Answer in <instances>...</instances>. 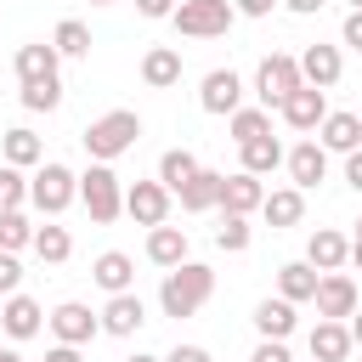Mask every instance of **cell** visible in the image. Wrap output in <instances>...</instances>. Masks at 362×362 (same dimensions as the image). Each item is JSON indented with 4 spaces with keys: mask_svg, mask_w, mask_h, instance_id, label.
Masks as SVG:
<instances>
[{
    "mask_svg": "<svg viewBox=\"0 0 362 362\" xmlns=\"http://www.w3.org/2000/svg\"><path fill=\"white\" fill-rule=\"evenodd\" d=\"M209 294H215V272H209L204 260H181V266H170L164 283H158V311L181 322V317H198V311L209 305Z\"/></svg>",
    "mask_w": 362,
    "mask_h": 362,
    "instance_id": "cell-1",
    "label": "cell"
},
{
    "mask_svg": "<svg viewBox=\"0 0 362 362\" xmlns=\"http://www.w3.org/2000/svg\"><path fill=\"white\" fill-rule=\"evenodd\" d=\"M136 136H141V113H130V107H113V113L90 119L79 141H85L90 164H113V158H124V153L136 147Z\"/></svg>",
    "mask_w": 362,
    "mask_h": 362,
    "instance_id": "cell-2",
    "label": "cell"
},
{
    "mask_svg": "<svg viewBox=\"0 0 362 362\" xmlns=\"http://www.w3.org/2000/svg\"><path fill=\"white\" fill-rule=\"evenodd\" d=\"M170 23H175V34H187V40H221V34L238 23V11H232V0H181V6L170 11Z\"/></svg>",
    "mask_w": 362,
    "mask_h": 362,
    "instance_id": "cell-3",
    "label": "cell"
},
{
    "mask_svg": "<svg viewBox=\"0 0 362 362\" xmlns=\"http://www.w3.org/2000/svg\"><path fill=\"white\" fill-rule=\"evenodd\" d=\"M74 198H79V175H74L68 164L45 158V164L34 170V181H28V204H34L40 215H62Z\"/></svg>",
    "mask_w": 362,
    "mask_h": 362,
    "instance_id": "cell-4",
    "label": "cell"
},
{
    "mask_svg": "<svg viewBox=\"0 0 362 362\" xmlns=\"http://www.w3.org/2000/svg\"><path fill=\"white\" fill-rule=\"evenodd\" d=\"M79 204L90 209V221H96V226H107V221H119V215H124V187H119L113 164H90V170L79 175Z\"/></svg>",
    "mask_w": 362,
    "mask_h": 362,
    "instance_id": "cell-5",
    "label": "cell"
},
{
    "mask_svg": "<svg viewBox=\"0 0 362 362\" xmlns=\"http://www.w3.org/2000/svg\"><path fill=\"white\" fill-rule=\"evenodd\" d=\"M305 79H300V62L288 57V51H272V57H260V68H255V96H260V107L272 113L283 96H294Z\"/></svg>",
    "mask_w": 362,
    "mask_h": 362,
    "instance_id": "cell-6",
    "label": "cell"
},
{
    "mask_svg": "<svg viewBox=\"0 0 362 362\" xmlns=\"http://www.w3.org/2000/svg\"><path fill=\"white\" fill-rule=\"evenodd\" d=\"M311 300H317V322H345V317L362 305V294H356V283H351L345 272H322Z\"/></svg>",
    "mask_w": 362,
    "mask_h": 362,
    "instance_id": "cell-7",
    "label": "cell"
},
{
    "mask_svg": "<svg viewBox=\"0 0 362 362\" xmlns=\"http://www.w3.org/2000/svg\"><path fill=\"white\" fill-rule=\"evenodd\" d=\"M45 322H51L57 345H90V339L102 334V317H96V311L85 305V300H62V305H57V311H51Z\"/></svg>",
    "mask_w": 362,
    "mask_h": 362,
    "instance_id": "cell-8",
    "label": "cell"
},
{
    "mask_svg": "<svg viewBox=\"0 0 362 362\" xmlns=\"http://www.w3.org/2000/svg\"><path fill=\"white\" fill-rule=\"evenodd\" d=\"M198 107L215 113V119H232V113L243 107V79H238L232 68H209L204 85H198Z\"/></svg>",
    "mask_w": 362,
    "mask_h": 362,
    "instance_id": "cell-9",
    "label": "cell"
},
{
    "mask_svg": "<svg viewBox=\"0 0 362 362\" xmlns=\"http://www.w3.org/2000/svg\"><path fill=\"white\" fill-rule=\"evenodd\" d=\"M294 62H300V79H305L311 90H334V85H339V74H345L339 45H322V40H317V45H305Z\"/></svg>",
    "mask_w": 362,
    "mask_h": 362,
    "instance_id": "cell-10",
    "label": "cell"
},
{
    "mask_svg": "<svg viewBox=\"0 0 362 362\" xmlns=\"http://www.w3.org/2000/svg\"><path fill=\"white\" fill-rule=\"evenodd\" d=\"M124 215L153 232V226L170 221V192H164L158 181H136V187H124Z\"/></svg>",
    "mask_w": 362,
    "mask_h": 362,
    "instance_id": "cell-11",
    "label": "cell"
},
{
    "mask_svg": "<svg viewBox=\"0 0 362 362\" xmlns=\"http://www.w3.org/2000/svg\"><path fill=\"white\" fill-rule=\"evenodd\" d=\"M277 113H283V124H288V130H317V124L328 119V90L300 85L294 96H283V102H277Z\"/></svg>",
    "mask_w": 362,
    "mask_h": 362,
    "instance_id": "cell-12",
    "label": "cell"
},
{
    "mask_svg": "<svg viewBox=\"0 0 362 362\" xmlns=\"http://www.w3.org/2000/svg\"><path fill=\"white\" fill-rule=\"evenodd\" d=\"M283 170H288V181H294L300 192H311L317 181H328V153H322L317 136H311V141H300V147L283 153Z\"/></svg>",
    "mask_w": 362,
    "mask_h": 362,
    "instance_id": "cell-13",
    "label": "cell"
},
{
    "mask_svg": "<svg viewBox=\"0 0 362 362\" xmlns=\"http://www.w3.org/2000/svg\"><path fill=\"white\" fill-rule=\"evenodd\" d=\"M351 260V238L345 232H334V226H317L311 238H305V266L322 277V272H339Z\"/></svg>",
    "mask_w": 362,
    "mask_h": 362,
    "instance_id": "cell-14",
    "label": "cell"
},
{
    "mask_svg": "<svg viewBox=\"0 0 362 362\" xmlns=\"http://www.w3.org/2000/svg\"><path fill=\"white\" fill-rule=\"evenodd\" d=\"M96 317H102V334H113V339H130V334L147 322V305H141V294L130 288V294H107V305H102Z\"/></svg>",
    "mask_w": 362,
    "mask_h": 362,
    "instance_id": "cell-15",
    "label": "cell"
},
{
    "mask_svg": "<svg viewBox=\"0 0 362 362\" xmlns=\"http://www.w3.org/2000/svg\"><path fill=\"white\" fill-rule=\"evenodd\" d=\"M260 198H266L260 175H243V170L221 175V215H255V209H260Z\"/></svg>",
    "mask_w": 362,
    "mask_h": 362,
    "instance_id": "cell-16",
    "label": "cell"
},
{
    "mask_svg": "<svg viewBox=\"0 0 362 362\" xmlns=\"http://www.w3.org/2000/svg\"><path fill=\"white\" fill-rule=\"evenodd\" d=\"M317 147L322 153H356L362 147V113H328L317 124Z\"/></svg>",
    "mask_w": 362,
    "mask_h": 362,
    "instance_id": "cell-17",
    "label": "cell"
},
{
    "mask_svg": "<svg viewBox=\"0 0 362 362\" xmlns=\"http://www.w3.org/2000/svg\"><path fill=\"white\" fill-rule=\"evenodd\" d=\"M90 277H96V288H107V294H130V288H136V260H130L124 249H107V255L90 260Z\"/></svg>",
    "mask_w": 362,
    "mask_h": 362,
    "instance_id": "cell-18",
    "label": "cell"
},
{
    "mask_svg": "<svg viewBox=\"0 0 362 362\" xmlns=\"http://www.w3.org/2000/svg\"><path fill=\"white\" fill-rule=\"evenodd\" d=\"M0 328H6L11 339H34V334L45 328L40 300H28V294H6V305H0Z\"/></svg>",
    "mask_w": 362,
    "mask_h": 362,
    "instance_id": "cell-19",
    "label": "cell"
},
{
    "mask_svg": "<svg viewBox=\"0 0 362 362\" xmlns=\"http://www.w3.org/2000/svg\"><path fill=\"white\" fill-rule=\"evenodd\" d=\"M57 45L51 40H34V45H17V85H40V79H57Z\"/></svg>",
    "mask_w": 362,
    "mask_h": 362,
    "instance_id": "cell-20",
    "label": "cell"
},
{
    "mask_svg": "<svg viewBox=\"0 0 362 362\" xmlns=\"http://www.w3.org/2000/svg\"><path fill=\"white\" fill-rule=\"evenodd\" d=\"M141 85H147V90L181 85V51H175V45H153V51L141 57Z\"/></svg>",
    "mask_w": 362,
    "mask_h": 362,
    "instance_id": "cell-21",
    "label": "cell"
},
{
    "mask_svg": "<svg viewBox=\"0 0 362 362\" xmlns=\"http://www.w3.org/2000/svg\"><path fill=\"white\" fill-rule=\"evenodd\" d=\"M260 215H266V226H300L305 221V192L300 187H277V192H266L260 198Z\"/></svg>",
    "mask_w": 362,
    "mask_h": 362,
    "instance_id": "cell-22",
    "label": "cell"
},
{
    "mask_svg": "<svg viewBox=\"0 0 362 362\" xmlns=\"http://www.w3.org/2000/svg\"><path fill=\"white\" fill-rule=\"evenodd\" d=\"M40 158H45V147H40V136H34L28 124H17V130L0 136V164H11V170H34Z\"/></svg>",
    "mask_w": 362,
    "mask_h": 362,
    "instance_id": "cell-23",
    "label": "cell"
},
{
    "mask_svg": "<svg viewBox=\"0 0 362 362\" xmlns=\"http://www.w3.org/2000/svg\"><path fill=\"white\" fill-rule=\"evenodd\" d=\"M305 345H311V362H345V356L356 351V345H351V328H345V322H317Z\"/></svg>",
    "mask_w": 362,
    "mask_h": 362,
    "instance_id": "cell-24",
    "label": "cell"
},
{
    "mask_svg": "<svg viewBox=\"0 0 362 362\" xmlns=\"http://www.w3.org/2000/svg\"><path fill=\"white\" fill-rule=\"evenodd\" d=\"M175 198H181V209H187V215L221 209V170H198V175H192V181L175 192Z\"/></svg>",
    "mask_w": 362,
    "mask_h": 362,
    "instance_id": "cell-25",
    "label": "cell"
},
{
    "mask_svg": "<svg viewBox=\"0 0 362 362\" xmlns=\"http://www.w3.org/2000/svg\"><path fill=\"white\" fill-rule=\"evenodd\" d=\"M147 260L164 266V272L181 266V260H187V232H181V226H153V232H147Z\"/></svg>",
    "mask_w": 362,
    "mask_h": 362,
    "instance_id": "cell-26",
    "label": "cell"
},
{
    "mask_svg": "<svg viewBox=\"0 0 362 362\" xmlns=\"http://www.w3.org/2000/svg\"><path fill=\"white\" fill-rule=\"evenodd\" d=\"M198 170H204V164H198V158H192L187 147H170V153L158 158V187H164V192L175 198V192H181V187H187V181H192Z\"/></svg>",
    "mask_w": 362,
    "mask_h": 362,
    "instance_id": "cell-27",
    "label": "cell"
},
{
    "mask_svg": "<svg viewBox=\"0 0 362 362\" xmlns=\"http://www.w3.org/2000/svg\"><path fill=\"white\" fill-rule=\"evenodd\" d=\"M311 294H317V272H311L305 260H288V266H277V300L300 305V300H311Z\"/></svg>",
    "mask_w": 362,
    "mask_h": 362,
    "instance_id": "cell-28",
    "label": "cell"
},
{
    "mask_svg": "<svg viewBox=\"0 0 362 362\" xmlns=\"http://www.w3.org/2000/svg\"><path fill=\"white\" fill-rule=\"evenodd\" d=\"M294 322H300V317H294L288 300H260V305H255V328H260V339H288Z\"/></svg>",
    "mask_w": 362,
    "mask_h": 362,
    "instance_id": "cell-29",
    "label": "cell"
},
{
    "mask_svg": "<svg viewBox=\"0 0 362 362\" xmlns=\"http://www.w3.org/2000/svg\"><path fill=\"white\" fill-rule=\"evenodd\" d=\"M238 153H243V164H238L243 175H272V170L283 164V141H277V136H260V141H243Z\"/></svg>",
    "mask_w": 362,
    "mask_h": 362,
    "instance_id": "cell-30",
    "label": "cell"
},
{
    "mask_svg": "<svg viewBox=\"0 0 362 362\" xmlns=\"http://www.w3.org/2000/svg\"><path fill=\"white\" fill-rule=\"evenodd\" d=\"M45 266H62L68 255H74V238H68V226H57V221H45V226H34V243H28Z\"/></svg>",
    "mask_w": 362,
    "mask_h": 362,
    "instance_id": "cell-31",
    "label": "cell"
},
{
    "mask_svg": "<svg viewBox=\"0 0 362 362\" xmlns=\"http://www.w3.org/2000/svg\"><path fill=\"white\" fill-rule=\"evenodd\" d=\"M226 136L243 147V141H260V136H272V113L266 107H238L232 119H226Z\"/></svg>",
    "mask_w": 362,
    "mask_h": 362,
    "instance_id": "cell-32",
    "label": "cell"
},
{
    "mask_svg": "<svg viewBox=\"0 0 362 362\" xmlns=\"http://www.w3.org/2000/svg\"><path fill=\"white\" fill-rule=\"evenodd\" d=\"M51 45H57V57H90V28L79 17H62L51 28Z\"/></svg>",
    "mask_w": 362,
    "mask_h": 362,
    "instance_id": "cell-33",
    "label": "cell"
},
{
    "mask_svg": "<svg viewBox=\"0 0 362 362\" xmlns=\"http://www.w3.org/2000/svg\"><path fill=\"white\" fill-rule=\"evenodd\" d=\"M215 243H221L226 255H243V249L255 243V226H249V215H221V226H215Z\"/></svg>",
    "mask_w": 362,
    "mask_h": 362,
    "instance_id": "cell-34",
    "label": "cell"
},
{
    "mask_svg": "<svg viewBox=\"0 0 362 362\" xmlns=\"http://www.w3.org/2000/svg\"><path fill=\"white\" fill-rule=\"evenodd\" d=\"M28 243H34V221H28L23 209H6V215H0V249L17 255V249H28Z\"/></svg>",
    "mask_w": 362,
    "mask_h": 362,
    "instance_id": "cell-35",
    "label": "cell"
},
{
    "mask_svg": "<svg viewBox=\"0 0 362 362\" xmlns=\"http://www.w3.org/2000/svg\"><path fill=\"white\" fill-rule=\"evenodd\" d=\"M23 107H28V113H57V107H62V79L23 85Z\"/></svg>",
    "mask_w": 362,
    "mask_h": 362,
    "instance_id": "cell-36",
    "label": "cell"
},
{
    "mask_svg": "<svg viewBox=\"0 0 362 362\" xmlns=\"http://www.w3.org/2000/svg\"><path fill=\"white\" fill-rule=\"evenodd\" d=\"M23 204H28V181H23V170L0 164V215H6V209H23Z\"/></svg>",
    "mask_w": 362,
    "mask_h": 362,
    "instance_id": "cell-37",
    "label": "cell"
},
{
    "mask_svg": "<svg viewBox=\"0 0 362 362\" xmlns=\"http://www.w3.org/2000/svg\"><path fill=\"white\" fill-rule=\"evenodd\" d=\"M249 362H294V356H288V339H260Z\"/></svg>",
    "mask_w": 362,
    "mask_h": 362,
    "instance_id": "cell-38",
    "label": "cell"
},
{
    "mask_svg": "<svg viewBox=\"0 0 362 362\" xmlns=\"http://www.w3.org/2000/svg\"><path fill=\"white\" fill-rule=\"evenodd\" d=\"M17 283H23V266H17V255L0 249V294H17Z\"/></svg>",
    "mask_w": 362,
    "mask_h": 362,
    "instance_id": "cell-39",
    "label": "cell"
},
{
    "mask_svg": "<svg viewBox=\"0 0 362 362\" xmlns=\"http://www.w3.org/2000/svg\"><path fill=\"white\" fill-rule=\"evenodd\" d=\"M339 40H345L351 51H362V11H345V23H339Z\"/></svg>",
    "mask_w": 362,
    "mask_h": 362,
    "instance_id": "cell-40",
    "label": "cell"
},
{
    "mask_svg": "<svg viewBox=\"0 0 362 362\" xmlns=\"http://www.w3.org/2000/svg\"><path fill=\"white\" fill-rule=\"evenodd\" d=\"M272 6H277V0H232L238 17H272Z\"/></svg>",
    "mask_w": 362,
    "mask_h": 362,
    "instance_id": "cell-41",
    "label": "cell"
},
{
    "mask_svg": "<svg viewBox=\"0 0 362 362\" xmlns=\"http://www.w3.org/2000/svg\"><path fill=\"white\" fill-rule=\"evenodd\" d=\"M136 11H141V17H153V23H164V17L175 11V0H136Z\"/></svg>",
    "mask_w": 362,
    "mask_h": 362,
    "instance_id": "cell-42",
    "label": "cell"
},
{
    "mask_svg": "<svg viewBox=\"0 0 362 362\" xmlns=\"http://www.w3.org/2000/svg\"><path fill=\"white\" fill-rule=\"evenodd\" d=\"M164 362H215V356H209L204 345H175V351H170Z\"/></svg>",
    "mask_w": 362,
    "mask_h": 362,
    "instance_id": "cell-43",
    "label": "cell"
},
{
    "mask_svg": "<svg viewBox=\"0 0 362 362\" xmlns=\"http://www.w3.org/2000/svg\"><path fill=\"white\" fill-rule=\"evenodd\" d=\"M345 187H351V192H362V147H356V153H345Z\"/></svg>",
    "mask_w": 362,
    "mask_h": 362,
    "instance_id": "cell-44",
    "label": "cell"
},
{
    "mask_svg": "<svg viewBox=\"0 0 362 362\" xmlns=\"http://www.w3.org/2000/svg\"><path fill=\"white\" fill-rule=\"evenodd\" d=\"M40 362H85V356H79V345H57V351H45Z\"/></svg>",
    "mask_w": 362,
    "mask_h": 362,
    "instance_id": "cell-45",
    "label": "cell"
},
{
    "mask_svg": "<svg viewBox=\"0 0 362 362\" xmlns=\"http://www.w3.org/2000/svg\"><path fill=\"white\" fill-rule=\"evenodd\" d=\"M277 6H288L294 17H311V11H322V0H277Z\"/></svg>",
    "mask_w": 362,
    "mask_h": 362,
    "instance_id": "cell-46",
    "label": "cell"
},
{
    "mask_svg": "<svg viewBox=\"0 0 362 362\" xmlns=\"http://www.w3.org/2000/svg\"><path fill=\"white\" fill-rule=\"evenodd\" d=\"M345 328H351V345H356V351H362V305H356V311H351V317H345Z\"/></svg>",
    "mask_w": 362,
    "mask_h": 362,
    "instance_id": "cell-47",
    "label": "cell"
},
{
    "mask_svg": "<svg viewBox=\"0 0 362 362\" xmlns=\"http://www.w3.org/2000/svg\"><path fill=\"white\" fill-rule=\"evenodd\" d=\"M351 266L362 272V238H351Z\"/></svg>",
    "mask_w": 362,
    "mask_h": 362,
    "instance_id": "cell-48",
    "label": "cell"
},
{
    "mask_svg": "<svg viewBox=\"0 0 362 362\" xmlns=\"http://www.w3.org/2000/svg\"><path fill=\"white\" fill-rule=\"evenodd\" d=\"M124 362H164V356H147V351H136V356H124Z\"/></svg>",
    "mask_w": 362,
    "mask_h": 362,
    "instance_id": "cell-49",
    "label": "cell"
},
{
    "mask_svg": "<svg viewBox=\"0 0 362 362\" xmlns=\"http://www.w3.org/2000/svg\"><path fill=\"white\" fill-rule=\"evenodd\" d=\"M0 362H23V356H17V351H0Z\"/></svg>",
    "mask_w": 362,
    "mask_h": 362,
    "instance_id": "cell-50",
    "label": "cell"
},
{
    "mask_svg": "<svg viewBox=\"0 0 362 362\" xmlns=\"http://www.w3.org/2000/svg\"><path fill=\"white\" fill-rule=\"evenodd\" d=\"M90 6H119V0H90Z\"/></svg>",
    "mask_w": 362,
    "mask_h": 362,
    "instance_id": "cell-51",
    "label": "cell"
},
{
    "mask_svg": "<svg viewBox=\"0 0 362 362\" xmlns=\"http://www.w3.org/2000/svg\"><path fill=\"white\" fill-rule=\"evenodd\" d=\"M356 238H362V215H356Z\"/></svg>",
    "mask_w": 362,
    "mask_h": 362,
    "instance_id": "cell-52",
    "label": "cell"
},
{
    "mask_svg": "<svg viewBox=\"0 0 362 362\" xmlns=\"http://www.w3.org/2000/svg\"><path fill=\"white\" fill-rule=\"evenodd\" d=\"M351 11H362V0H351Z\"/></svg>",
    "mask_w": 362,
    "mask_h": 362,
    "instance_id": "cell-53",
    "label": "cell"
}]
</instances>
